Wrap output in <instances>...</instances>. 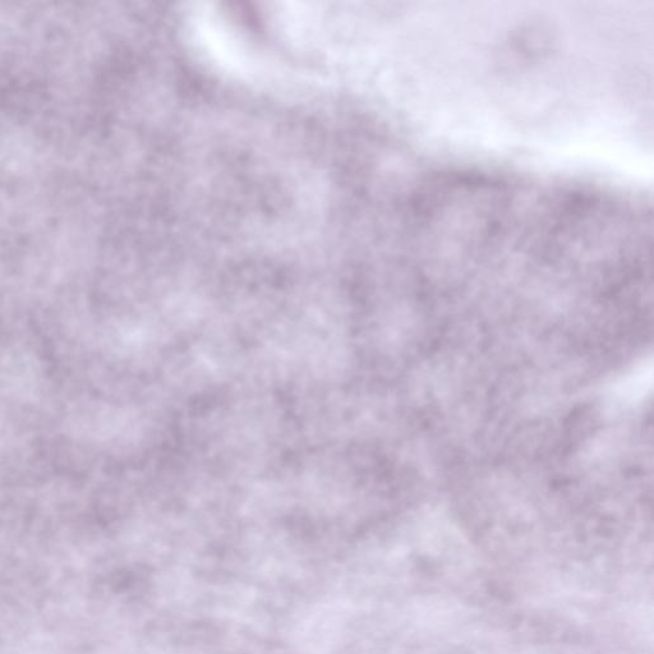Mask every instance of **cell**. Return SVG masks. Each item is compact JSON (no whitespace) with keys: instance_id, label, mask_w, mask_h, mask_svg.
<instances>
[{"instance_id":"6da1fadb","label":"cell","mask_w":654,"mask_h":654,"mask_svg":"<svg viewBox=\"0 0 654 654\" xmlns=\"http://www.w3.org/2000/svg\"><path fill=\"white\" fill-rule=\"evenodd\" d=\"M344 623L343 607L338 603H327L303 621L297 633L298 644L307 652H329L338 644Z\"/></svg>"}]
</instances>
